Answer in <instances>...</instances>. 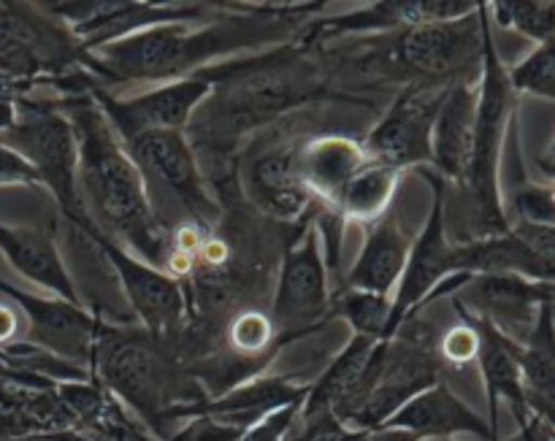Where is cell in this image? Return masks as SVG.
Returning a JSON list of instances; mask_svg holds the SVG:
<instances>
[{
  "instance_id": "41",
  "label": "cell",
  "mask_w": 555,
  "mask_h": 441,
  "mask_svg": "<svg viewBox=\"0 0 555 441\" xmlns=\"http://www.w3.org/2000/svg\"><path fill=\"white\" fill-rule=\"evenodd\" d=\"M16 119V101H0V133L9 130Z\"/></svg>"
},
{
  "instance_id": "36",
  "label": "cell",
  "mask_w": 555,
  "mask_h": 441,
  "mask_svg": "<svg viewBox=\"0 0 555 441\" xmlns=\"http://www.w3.org/2000/svg\"><path fill=\"white\" fill-rule=\"evenodd\" d=\"M477 347H480V339H477L475 325L469 323V317H466L464 312H459V323L439 334L437 352L444 372H448V368H464L469 366V363H475Z\"/></svg>"
},
{
  "instance_id": "39",
  "label": "cell",
  "mask_w": 555,
  "mask_h": 441,
  "mask_svg": "<svg viewBox=\"0 0 555 441\" xmlns=\"http://www.w3.org/2000/svg\"><path fill=\"white\" fill-rule=\"evenodd\" d=\"M5 184H20V187H41L38 182V173L33 171L30 163L22 155H16L14 150L0 144V187Z\"/></svg>"
},
{
  "instance_id": "19",
  "label": "cell",
  "mask_w": 555,
  "mask_h": 441,
  "mask_svg": "<svg viewBox=\"0 0 555 441\" xmlns=\"http://www.w3.org/2000/svg\"><path fill=\"white\" fill-rule=\"evenodd\" d=\"M553 282H531L513 274L472 276L453 303L472 317L491 323L499 334L524 345L534 330L542 307L553 303Z\"/></svg>"
},
{
  "instance_id": "12",
  "label": "cell",
  "mask_w": 555,
  "mask_h": 441,
  "mask_svg": "<svg viewBox=\"0 0 555 441\" xmlns=\"http://www.w3.org/2000/svg\"><path fill=\"white\" fill-rule=\"evenodd\" d=\"M122 146L146 184L155 182L173 195V200L188 215V222L204 228V231H215L222 211L215 195L209 193L198 155L182 130L141 133L122 141Z\"/></svg>"
},
{
  "instance_id": "24",
  "label": "cell",
  "mask_w": 555,
  "mask_h": 441,
  "mask_svg": "<svg viewBox=\"0 0 555 441\" xmlns=\"http://www.w3.org/2000/svg\"><path fill=\"white\" fill-rule=\"evenodd\" d=\"M307 390L309 385L298 382L293 377H282V374L263 377V374H258V377L247 379V382L233 385L231 390L215 395V399H204L201 404L184 410L182 420L206 415L228 423V426L238 428V431H247L255 420H260L269 412L304 401Z\"/></svg>"
},
{
  "instance_id": "5",
  "label": "cell",
  "mask_w": 555,
  "mask_h": 441,
  "mask_svg": "<svg viewBox=\"0 0 555 441\" xmlns=\"http://www.w3.org/2000/svg\"><path fill=\"white\" fill-rule=\"evenodd\" d=\"M491 33V16L486 5V27H482V63L477 79V119L475 144H472L469 171L461 187L466 190L469 204V238H486L504 233L509 228L507 209L502 195V160L507 133L513 128L518 95L507 81V68Z\"/></svg>"
},
{
  "instance_id": "3",
  "label": "cell",
  "mask_w": 555,
  "mask_h": 441,
  "mask_svg": "<svg viewBox=\"0 0 555 441\" xmlns=\"http://www.w3.org/2000/svg\"><path fill=\"white\" fill-rule=\"evenodd\" d=\"M307 49L296 41L274 47L247 60H225L195 74L209 85L190 119L188 141L211 152L236 150L242 139L276 122L293 108L318 101L325 92L318 65L304 57Z\"/></svg>"
},
{
  "instance_id": "18",
  "label": "cell",
  "mask_w": 555,
  "mask_h": 441,
  "mask_svg": "<svg viewBox=\"0 0 555 441\" xmlns=\"http://www.w3.org/2000/svg\"><path fill=\"white\" fill-rule=\"evenodd\" d=\"M477 3H455V0H383L363 3L336 16H312L304 22L293 41L309 49L318 41H336L345 36H369V33H399L406 27L428 25V22H450L469 16Z\"/></svg>"
},
{
  "instance_id": "26",
  "label": "cell",
  "mask_w": 555,
  "mask_h": 441,
  "mask_svg": "<svg viewBox=\"0 0 555 441\" xmlns=\"http://www.w3.org/2000/svg\"><path fill=\"white\" fill-rule=\"evenodd\" d=\"M410 242L412 238L399 225V217L393 211L366 225L361 252H358L356 263L350 265V271L341 280L339 290H363L388 298L393 296L401 271H404Z\"/></svg>"
},
{
  "instance_id": "27",
  "label": "cell",
  "mask_w": 555,
  "mask_h": 441,
  "mask_svg": "<svg viewBox=\"0 0 555 441\" xmlns=\"http://www.w3.org/2000/svg\"><path fill=\"white\" fill-rule=\"evenodd\" d=\"M0 252L22 280L43 287L54 298L79 303L74 285H70L68 269H65L63 252H60L57 242L49 231L0 222Z\"/></svg>"
},
{
  "instance_id": "35",
  "label": "cell",
  "mask_w": 555,
  "mask_h": 441,
  "mask_svg": "<svg viewBox=\"0 0 555 441\" xmlns=\"http://www.w3.org/2000/svg\"><path fill=\"white\" fill-rule=\"evenodd\" d=\"M513 215L509 222H531V225H553L555 228V198L553 184H524L509 195Z\"/></svg>"
},
{
  "instance_id": "40",
  "label": "cell",
  "mask_w": 555,
  "mask_h": 441,
  "mask_svg": "<svg viewBox=\"0 0 555 441\" xmlns=\"http://www.w3.org/2000/svg\"><path fill=\"white\" fill-rule=\"evenodd\" d=\"M363 441H421V439H415L406 431H399V428L383 426V428H374V431H366V439Z\"/></svg>"
},
{
  "instance_id": "29",
  "label": "cell",
  "mask_w": 555,
  "mask_h": 441,
  "mask_svg": "<svg viewBox=\"0 0 555 441\" xmlns=\"http://www.w3.org/2000/svg\"><path fill=\"white\" fill-rule=\"evenodd\" d=\"M374 345L377 341L366 339V336H350V341L345 345V350L334 358V361L325 366V372L309 385L307 395L301 401V412L298 417H314V415H325L345 399L347 390L356 385L358 374L363 372L366 366L369 355H372Z\"/></svg>"
},
{
  "instance_id": "21",
  "label": "cell",
  "mask_w": 555,
  "mask_h": 441,
  "mask_svg": "<svg viewBox=\"0 0 555 441\" xmlns=\"http://www.w3.org/2000/svg\"><path fill=\"white\" fill-rule=\"evenodd\" d=\"M244 193L260 215L276 222H301L314 206L298 179L296 144L260 152L244 171Z\"/></svg>"
},
{
  "instance_id": "10",
  "label": "cell",
  "mask_w": 555,
  "mask_h": 441,
  "mask_svg": "<svg viewBox=\"0 0 555 441\" xmlns=\"http://www.w3.org/2000/svg\"><path fill=\"white\" fill-rule=\"evenodd\" d=\"M65 220V217H63ZM76 225L92 236L103 258L112 265L114 276H117L119 293H122L125 303H128L130 314H133L135 325L146 334L157 336V339H173L188 328L190 303H188V287L179 280H173L168 271L157 269V265L144 263L119 247L117 242L98 233L85 217H76Z\"/></svg>"
},
{
  "instance_id": "14",
  "label": "cell",
  "mask_w": 555,
  "mask_h": 441,
  "mask_svg": "<svg viewBox=\"0 0 555 441\" xmlns=\"http://www.w3.org/2000/svg\"><path fill=\"white\" fill-rule=\"evenodd\" d=\"M0 296L9 298L11 307L20 309L22 317H25L27 328L25 336H22L25 345L90 372L101 320L92 317L79 303L63 301V298L54 296H33V293L20 290V287H11L3 280H0Z\"/></svg>"
},
{
  "instance_id": "9",
  "label": "cell",
  "mask_w": 555,
  "mask_h": 441,
  "mask_svg": "<svg viewBox=\"0 0 555 441\" xmlns=\"http://www.w3.org/2000/svg\"><path fill=\"white\" fill-rule=\"evenodd\" d=\"M482 27L486 3H477L469 16L450 22H428L399 30L396 38V65L404 74L417 76V85L448 87L469 81L472 70L480 74Z\"/></svg>"
},
{
  "instance_id": "37",
  "label": "cell",
  "mask_w": 555,
  "mask_h": 441,
  "mask_svg": "<svg viewBox=\"0 0 555 441\" xmlns=\"http://www.w3.org/2000/svg\"><path fill=\"white\" fill-rule=\"evenodd\" d=\"M298 412H301V401L269 412V415H263L260 420H255L253 426L238 437V441H285L291 437L293 426H296Z\"/></svg>"
},
{
  "instance_id": "33",
  "label": "cell",
  "mask_w": 555,
  "mask_h": 441,
  "mask_svg": "<svg viewBox=\"0 0 555 441\" xmlns=\"http://www.w3.org/2000/svg\"><path fill=\"white\" fill-rule=\"evenodd\" d=\"M331 314L350 325L352 336L385 341L390 320V298L363 290H339L331 298Z\"/></svg>"
},
{
  "instance_id": "6",
  "label": "cell",
  "mask_w": 555,
  "mask_h": 441,
  "mask_svg": "<svg viewBox=\"0 0 555 441\" xmlns=\"http://www.w3.org/2000/svg\"><path fill=\"white\" fill-rule=\"evenodd\" d=\"M87 70L101 81L95 57L43 3H0V76L20 85H54Z\"/></svg>"
},
{
  "instance_id": "28",
  "label": "cell",
  "mask_w": 555,
  "mask_h": 441,
  "mask_svg": "<svg viewBox=\"0 0 555 441\" xmlns=\"http://www.w3.org/2000/svg\"><path fill=\"white\" fill-rule=\"evenodd\" d=\"M520 385H524L526 410L534 420L553 426L555 420V336L553 303L542 307L534 330L518 347Z\"/></svg>"
},
{
  "instance_id": "8",
  "label": "cell",
  "mask_w": 555,
  "mask_h": 441,
  "mask_svg": "<svg viewBox=\"0 0 555 441\" xmlns=\"http://www.w3.org/2000/svg\"><path fill=\"white\" fill-rule=\"evenodd\" d=\"M331 274L325 269L318 231L309 215L298 222V236L285 247L276 271L271 323L282 345L304 339L331 314Z\"/></svg>"
},
{
  "instance_id": "17",
  "label": "cell",
  "mask_w": 555,
  "mask_h": 441,
  "mask_svg": "<svg viewBox=\"0 0 555 441\" xmlns=\"http://www.w3.org/2000/svg\"><path fill=\"white\" fill-rule=\"evenodd\" d=\"M57 20L74 30L85 52L103 43L166 25V22H201L217 11V3H52Z\"/></svg>"
},
{
  "instance_id": "31",
  "label": "cell",
  "mask_w": 555,
  "mask_h": 441,
  "mask_svg": "<svg viewBox=\"0 0 555 441\" xmlns=\"http://www.w3.org/2000/svg\"><path fill=\"white\" fill-rule=\"evenodd\" d=\"M225 341L233 355L253 363L255 372H260L271 358H276L280 347H285L276 336L269 314L258 312V309H244V312L233 314L225 328Z\"/></svg>"
},
{
  "instance_id": "22",
  "label": "cell",
  "mask_w": 555,
  "mask_h": 441,
  "mask_svg": "<svg viewBox=\"0 0 555 441\" xmlns=\"http://www.w3.org/2000/svg\"><path fill=\"white\" fill-rule=\"evenodd\" d=\"M366 166L361 141L352 135L323 133L296 144V171L312 204L336 206L347 184Z\"/></svg>"
},
{
  "instance_id": "1",
  "label": "cell",
  "mask_w": 555,
  "mask_h": 441,
  "mask_svg": "<svg viewBox=\"0 0 555 441\" xmlns=\"http://www.w3.org/2000/svg\"><path fill=\"white\" fill-rule=\"evenodd\" d=\"M323 9L320 3H220L201 22L146 27L90 54L101 68L103 85H171L201 74L228 54L287 43L285 38H296L301 30L298 22H309V14L318 16Z\"/></svg>"
},
{
  "instance_id": "16",
  "label": "cell",
  "mask_w": 555,
  "mask_h": 441,
  "mask_svg": "<svg viewBox=\"0 0 555 441\" xmlns=\"http://www.w3.org/2000/svg\"><path fill=\"white\" fill-rule=\"evenodd\" d=\"M206 95H209V85L198 76L171 81V85H157L130 98H117L103 87H95L90 92L119 141H128L141 133H157V130H182L184 133L195 108Z\"/></svg>"
},
{
  "instance_id": "30",
  "label": "cell",
  "mask_w": 555,
  "mask_h": 441,
  "mask_svg": "<svg viewBox=\"0 0 555 441\" xmlns=\"http://www.w3.org/2000/svg\"><path fill=\"white\" fill-rule=\"evenodd\" d=\"M401 173L385 166H366L352 177L334 209L345 217V222H361L363 228L377 222L390 211V204L399 190Z\"/></svg>"
},
{
  "instance_id": "38",
  "label": "cell",
  "mask_w": 555,
  "mask_h": 441,
  "mask_svg": "<svg viewBox=\"0 0 555 441\" xmlns=\"http://www.w3.org/2000/svg\"><path fill=\"white\" fill-rule=\"evenodd\" d=\"M244 431L228 426V423L215 420V417H190L179 431H173L166 441H238Z\"/></svg>"
},
{
  "instance_id": "13",
  "label": "cell",
  "mask_w": 555,
  "mask_h": 441,
  "mask_svg": "<svg viewBox=\"0 0 555 441\" xmlns=\"http://www.w3.org/2000/svg\"><path fill=\"white\" fill-rule=\"evenodd\" d=\"M448 87L410 81L361 141L366 163L393 168L399 173L431 166L434 119L448 95Z\"/></svg>"
},
{
  "instance_id": "15",
  "label": "cell",
  "mask_w": 555,
  "mask_h": 441,
  "mask_svg": "<svg viewBox=\"0 0 555 441\" xmlns=\"http://www.w3.org/2000/svg\"><path fill=\"white\" fill-rule=\"evenodd\" d=\"M455 271L469 276L513 274L531 282L555 280V228L509 222L504 233L455 244Z\"/></svg>"
},
{
  "instance_id": "25",
  "label": "cell",
  "mask_w": 555,
  "mask_h": 441,
  "mask_svg": "<svg viewBox=\"0 0 555 441\" xmlns=\"http://www.w3.org/2000/svg\"><path fill=\"white\" fill-rule=\"evenodd\" d=\"M477 85H450L431 130V171L444 182L464 184L475 144Z\"/></svg>"
},
{
  "instance_id": "11",
  "label": "cell",
  "mask_w": 555,
  "mask_h": 441,
  "mask_svg": "<svg viewBox=\"0 0 555 441\" xmlns=\"http://www.w3.org/2000/svg\"><path fill=\"white\" fill-rule=\"evenodd\" d=\"M421 177L428 179L434 190V204L428 211L426 222H423L421 233L410 242V252H406L404 271L399 276V285H396L393 296H390V320H388V334L385 341L393 339V334L399 330V325L404 323L410 314L423 312L426 307H431L434 296L442 287V282H448L450 276H455V244L448 238L444 231V220H448V211H444V198H448V182L442 177L431 171V168H421Z\"/></svg>"
},
{
  "instance_id": "23",
  "label": "cell",
  "mask_w": 555,
  "mask_h": 441,
  "mask_svg": "<svg viewBox=\"0 0 555 441\" xmlns=\"http://www.w3.org/2000/svg\"><path fill=\"white\" fill-rule=\"evenodd\" d=\"M455 307V303H453ZM455 312H464V309L455 307ZM469 317V323L475 325L477 339V368H480L482 385H486V399L491 406V431L499 437V406L507 404L513 412L518 428H524L531 420L529 410H526L524 399V385H520V368H518V341L507 339L504 334H499L491 323L480 317H472L469 312H464Z\"/></svg>"
},
{
  "instance_id": "32",
  "label": "cell",
  "mask_w": 555,
  "mask_h": 441,
  "mask_svg": "<svg viewBox=\"0 0 555 441\" xmlns=\"http://www.w3.org/2000/svg\"><path fill=\"white\" fill-rule=\"evenodd\" d=\"M486 5L491 25L515 30L534 47L555 41V0H496Z\"/></svg>"
},
{
  "instance_id": "7",
  "label": "cell",
  "mask_w": 555,
  "mask_h": 441,
  "mask_svg": "<svg viewBox=\"0 0 555 441\" xmlns=\"http://www.w3.org/2000/svg\"><path fill=\"white\" fill-rule=\"evenodd\" d=\"M0 144L14 150L30 163L38 173L41 190H47L60 206L65 220L81 215L79 204V146H76L74 125L68 122L54 101H33L30 95L16 101V119L9 130L0 133Z\"/></svg>"
},
{
  "instance_id": "42",
  "label": "cell",
  "mask_w": 555,
  "mask_h": 441,
  "mask_svg": "<svg viewBox=\"0 0 555 441\" xmlns=\"http://www.w3.org/2000/svg\"><path fill=\"white\" fill-rule=\"evenodd\" d=\"M421 441H461V439H421Z\"/></svg>"
},
{
  "instance_id": "20",
  "label": "cell",
  "mask_w": 555,
  "mask_h": 441,
  "mask_svg": "<svg viewBox=\"0 0 555 441\" xmlns=\"http://www.w3.org/2000/svg\"><path fill=\"white\" fill-rule=\"evenodd\" d=\"M385 426L412 433L415 439L477 437L480 441H499L486 417L477 415L444 379L406 401Z\"/></svg>"
},
{
  "instance_id": "2",
  "label": "cell",
  "mask_w": 555,
  "mask_h": 441,
  "mask_svg": "<svg viewBox=\"0 0 555 441\" xmlns=\"http://www.w3.org/2000/svg\"><path fill=\"white\" fill-rule=\"evenodd\" d=\"M79 146V204L85 220L144 263L163 269L171 228L152 206L144 177L125 152L98 103L87 95L60 98Z\"/></svg>"
},
{
  "instance_id": "4",
  "label": "cell",
  "mask_w": 555,
  "mask_h": 441,
  "mask_svg": "<svg viewBox=\"0 0 555 441\" xmlns=\"http://www.w3.org/2000/svg\"><path fill=\"white\" fill-rule=\"evenodd\" d=\"M171 339H157L139 325L101 323L92 352L90 379L128 406L157 441L182 420V412L201 404L206 390L177 361Z\"/></svg>"
},
{
  "instance_id": "34",
  "label": "cell",
  "mask_w": 555,
  "mask_h": 441,
  "mask_svg": "<svg viewBox=\"0 0 555 441\" xmlns=\"http://www.w3.org/2000/svg\"><path fill=\"white\" fill-rule=\"evenodd\" d=\"M504 68L515 95L542 98L547 103L555 101V41L540 43L524 60Z\"/></svg>"
}]
</instances>
